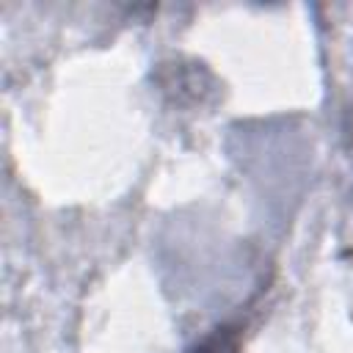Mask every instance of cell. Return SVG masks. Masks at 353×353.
<instances>
[{
  "instance_id": "obj_1",
  "label": "cell",
  "mask_w": 353,
  "mask_h": 353,
  "mask_svg": "<svg viewBox=\"0 0 353 353\" xmlns=\"http://www.w3.org/2000/svg\"><path fill=\"white\" fill-rule=\"evenodd\" d=\"M196 353H237V345H234L232 336H226V334H215V336H210Z\"/></svg>"
}]
</instances>
